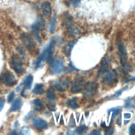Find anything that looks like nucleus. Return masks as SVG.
<instances>
[{
  "label": "nucleus",
  "instance_id": "obj_36",
  "mask_svg": "<svg viewBox=\"0 0 135 135\" xmlns=\"http://www.w3.org/2000/svg\"><path fill=\"white\" fill-rule=\"evenodd\" d=\"M131 117V115L130 113H124V118L125 119H130Z\"/></svg>",
  "mask_w": 135,
  "mask_h": 135
},
{
  "label": "nucleus",
  "instance_id": "obj_5",
  "mask_svg": "<svg viewBox=\"0 0 135 135\" xmlns=\"http://www.w3.org/2000/svg\"><path fill=\"white\" fill-rule=\"evenodd\" d=\"M11 66L17 73H21L24 71L22 62L18 56H14L12 57L11 61Z\"/></svg>",
  "mask_w": 135,
  "mask_h": 135
},
{
  "label": "nucleus",
  "instance_id": "obj_35",
  "mask_svg": "<svg viewBox=\"0 0 135 135\" xmlns=\"http://www.w3.org/2000/svg\"><path fill=\"white\" fill-rule=\"evenodd\" d=\"M69 125L70 126H73L75 125V121H74V119H73V118H72V117H71V118L70 120Z\"/></svg>",
  "mask_w": 135,
  "mask_h": 135
},
{
  "label": "nucleus",
  "instance_id": "obj_24",
  "mask_svg": "<svg viewBox=\"0 0 135 135\" xmlns=\"http://www.w3.org/2000/svg\"><path fill=\"white\" fill-rule=\"evenodd\" d=\"M55 25H56V17H55V15H54L52 17L50 27H49V31L51 33H52L53 32Z\"/></svg>",
  "mask_w": 135,
  "mask_h": 135
},
{
  "label": "nucleus",
  "instance_id": "obj_1",
  "mask_svg": "<svg viewBox=\"0 0 135 135\" xmlns=\"http://www.w3.org/2000/svg\"><path fill=\"white\" fill-rule=\"evenodd\" d=\"M55 45V41L54 39L51 40L47 45L44 48L42 53L37 58L35 62V66L36 68L42 67L44 62L48 61L50 60Z\"/></svg>",
  "mask_w": 135,
  "mask_h": 135
},
{
  "label": "nucleus",
  "instance_id": "obj_28",
  "mask_svg": "<svg viewBox=\"0 0 135 135\" xmlns=\"http://www.w3.org/2000/svg\"><path fill=\"white\" fill-rule=\"evenodd\" d=\"M86 129H87V127L85 126V125L81 126L78 127L77 128H76L75 132L77 133H81L82 132H84Z\"/></svg>",
  "mask_w": 135,
  "mask_h": 135
},
{
  "label": "nucleus",
  "instance_id": "obj_14",
  "mask_svg": "<svg viewBox=\"0 0 135 135\" xmlns=\"http://www.w3.org/2000/svg\"><path fill=\"white\" fill-rule=\"evenodd\" d=\"M22 104H23V102L21 99L17 98L13 101L11 105L10 111L12 112H15V111H18L21 108L22 106Z\"/></svg>",
  "mask_w": 135,
  "mask_h": 135
},
{
  "label": "nucleus",
  "instance_id": "obj_16",
  "mask_svg": "<svg viewBox=\"0 0 135 135\" xmlns=\"http://www.w3.org/2000/svg\"><path fill=\"white\" fill-rule=\"evenodd\" d=\"M33 92L37 95L43 94L44 93V84L42 83L36 84L33 90Z\"/></svg>",
  "mask_w": 135,
  "mask_h": 135
},
{
  "label": "nucleus",
  "instance_id": "obj_32",
  "mask_svg": "<svg viewBox=\"0 0 135 135\" xmlns=\"http://www.w3.org/2000/svg\"><path fill=\"white\" fill-rule=\"evenodd\" d=\"M113 128L112 127H110L106 130L104 134L107 135H109V134H111L113 133Z\"/></svg>",
  "mask_w": 135,
  "mask_h": 135
},
{
  "label": "nucleus",
  "instance_id": "obj_39",
  "mask_svg": "<svg viewBox=\"0 0 135 135\" xmlns=\"http://www.w3.org/2000/svg\"><path fill=\"white\" fill-rule=\"evenodd\" d=\"M117 123L119 125H121V117H119V119H118V121H117Z\"/></svg>",
  "mask_w": 135,
  "mask_h": 135
},
{
  "label": "nucleus",
  "instance_id": "obj_43",
  "mask_svg": "<svg viewBox=\"0 0 135 135\" xmlns=\"http://www.w3.org/2000/svg\"><path fill=\"white\" fill-rule=\"evenodd\" d=\"M134 100H135V97H134Z\"/></svg>",
  "mask_w": 135,
  "mask_h": 135
},
{
  "label": "nucleus",
  "instance_id": "obj_40",
  "mask_svg": "<svg viewBox=\"0 0 135 135\" xmlns=\"http://www.w3.org/2000/svg\"><path fill=\"white\" fill-rule=\"evenodd\" d=\"M100 126H101V127H102V128H104V127H106V124H105V122L104 121H103V122H101V125H100Z\"/></svg>",
  "mask_w": 135,
  "mask_h": 135
},
{
  "label": "nucleus",
  "instance_id": "obj_33",
  "mask_svg": "<svg viewBox=\"0 0 135 135\" xmlns=\"http://www.w3.org/2000/svg\"><path fill=\"white\" fill-rule=\"evenodd\" d=\"M125 107L127 108H130L132 107V103L131 102V101L130 100H128L127 101H126L125 105H124Z\"/></svg>",
  "mask_w": 135,
  "mask_h": 135
},
{
  "label": "nucleus",
  "instance_id": "obj_44",
  "mask_svg": "<svg viewBox=\"0 0 135 135\" xmlns=\"http://www.w3.org/2000/svg\"><path fill=\"white\" fill-rule=\"evenodd\" d=\"M134 134H135V133H134Z\"/></svg>",
  "mask_w": 135,
  "mask_h": 135
},
{
  "label": "nucleus",
  "instance_id": "obj_2",
  "mask_svg": "<svg viewBox=\"0 0 135 135\" xmlns=\"http://www.w3.org/2000/svg\"><path fill=\"white\" fill-rule=\"evenodd\" d=\"M0 80L6 85L8 86L14 85L17 82V80L14 75L9 71L2 73L0 75Z\"/></svg>",
  "mask_w": 135,
  "mask_h": 135
},
{
  "label": "nucleus",
  "instance_id": "obj_12",
  "mask_svg": "<svg viewBox=\"0 0 135 135\" xmlns=\"http://www.w3.org/2000/svg\"><path fill=\"white\" fill-rule=\"evenodd\" d=\"M33 123L34 127L37 129H45L47 125L45 120L38 117H35L33 119Z\"/></svg>",
  "mask_w": 135,
  "mask_h": 135
},
{
  "label": "nucleus",
  "instance_id": "obj_10",
  "mask_svg": "<svg viewBox=\"0 0 135 135\" xmlns=\"http://www.w3.org/2000/svg\"><path fill=\"white\" fill-rule=\"evenodd\" d=\"M116 72L112 69L108 72L103 78V83L105 84H110L113 83L117 79Z\"/></svg>",
  "mask_w": 135,
  "mask_h": 135
},
{
  "label": "nucleus",
  "instance_id": "obj_27",
  "mask_svg": "<svg viewBox=\"0 0 135 135\" xmlns=\"http://www.w3.org/2000/svg\"><path fill=\"white\" fill-rule=\"evenodd\" d=\"M47 106L49 110L55 111L56 110V104L55 102H47Z\"/></svg>",
  "mask_w": 135,
  "mask_h": 135
},
{
  "label": "nucleus",
  "instance_id": "obj_38",
  "mask_svg": "<svg viewBox=\"0 0 135 135\" xmlns=\"http://www.w3.org/2000/svg\"><path fill=\"white\" fill-rule=\"evenodd\" d=\"M135 81V76L134 77H132V78H129V79H128L127 80H126L125 81V82H130V81Z\"/></svg>",
  "mask_w": 135,
  "mask_h": 135
},
{
  "label": "nucleus",
  "instance_id": "obj_30",
  "mask_svg": "<svg viewBox=\"0 0 135 135\" xmlns=\"http://www.w3.org/2000/svg\"><path fill=\"white\" fill-rule=\"evenodd\" d=\"M14 96H15L14 93L13 92H11V93L8 94V97H7V101H8V102H11L13 100V99H14Z\"/></svg>",
  "mask_w": 135,
  "mask_h": 135
},
{
  "label": "nucleus",
  "instance_id": "obj_8",
  "mask_svg": "<svg viewBox=\"0 0 135 135\" xmlns=\"http://www.w3.org/2000/svg\"><path fill=\"white\" fill-rule=\"evenodd\" d=\"M84 81L82 79L78 78L73 82L71 87V91L73 93L80 92L84 89Z\"/></svg>",
  "mask_w": 135,
  "mask_h": 135
},
{
  "label": "nucleus",
  "instance_id": "obj_4",
  "mask_svg": "<svg viewBox=\"0 0 135 135\" xmlns=\"http://www.w3.org/2000/svg\"><path fill=\"white\" fill-rule=\"evenodd\" d=\"M69 81L66 78L60 79L55 81L53 83V88L54 89L59 91L64 92L69 85Z\"/></svg>",
  "mask_w": 135,
  "mask_h": 135
},
{
  "label": "nucleus",
  "instance_id": "obj_21",
  "mask_svg": "<svg viewBox=\"0 0 135 135\" xmlns=\"http://www.w3.org/2000/svg\"><path fill=\"white\" fill-rule=\"evenodd\" d=\"M66 104L69 107L73 109H76L79 107V105L77 103L76 99V98H74L69 99L67 101Z\"/></svg>",
  "mask_w": 135,
  "mask_h": 135
},
{
  "label": "nucleus",
  "instance_id": "obj_7",
  "mask_svg": "<svg viewBox=\"0 0 135 135\" xmlns=\"http://www.w3.org/2000/svg\"><path fill=\"white\" fill-rule=\"evenodd\" d=\"M97 88L98 84L97 83L92 82H88L84 86V91L83 93L84 97L88 98L93 95L95 93Z\"/></svg>",
  "mask_w": 135,
  "mask_h": 135
},
{
  "label": "nucleus",
  "instance_id": "obj_26",
  "mask_svg": "<svg viewBox=\"0 0 135 135\" xmlns=\"http://www.w3.org/2000/svg\"><path fill=\"white\" fill-rule=\"evenodd\" d=\"M127 88H128V86H126L125 87H124V88H122V89H121L118 90L117 91H116V92L113 94L112 97H114V98H117V97H119V96L122 94V93L124 91H125V90H126L127 89Z\"/></svg>",
  "mask_w": 135,
  "mask_h": 135
},
{
  "label": "nucleus",
  "instance_id": "obj_31",
  "mask_svg": "<svg viewBox=\"0 0 135 135\" xmlns=\"http://www.w3.org/2000/svg\"><path fill=\"white\" fill-rule=\"evenodd\" d=\"M129 132L130 134H134L135 133V123H132L129 128Z\"/></svg>",
  "mask_w": 135,
  "mask_h": 135
},
{
  "label": "nucleus",
  "instance_id": "obj_17",
  "mask_svg": "<svg viewBox=\"0 0 135 135\" xmlns=\"http://www.w3.org/2000/svg\"><path fill=\"white\" fill-rule=\"evenodd\" d=\"M33 105L34 110L36 111H40L44 108V105L42 101L39 99H36L34 100L33 101Z\"/></svg>",
  "mask_w": 135,
  "mask_h": 135
},
{
  "label": "nucleus",
  "instance_id": "obj_34",
  "mask_svg": "<svg viewBox=\"0 0 135 135\" xmlns=\"http://www.w3.org/2000/svg\"><path fill=\"white\" fill-rule=\"evenodd\" d=\"M4 106V101L2 98H0V111L3 109Z\"/></svg>",
  "mask_w": 135,
  "mask_h": 135
},
{
  "label": "nucleus",
  "instance_id": "obj_29",
  "mask_svg": "<svg viewBox=\"0 0 135 135\" xmlns=\"http://www.w3.org/2000/svg\"><path fill=\"white\" fill-rule=\"evenodd\" d=\"M81 0H69V2L74 7L78 6L80 3Z\"/></svg>",
  "mask_w": 135,
  "mask_h": 135
},
{
  "label": "nucleus",
  "instance_id": "obj_18",
  "mask_svg": "<svg viewBox=\"0 0 135 135\" xmlns=\"http://www.w3.org/2000/svg\"><path fill=\"white\" fill-rule=\"evenodd\" d=\"M33 80V77L32 75L31 74H28L27 75L24 81V89L25 90H28L30 89V88L31 87L32 82Z\"/></svg>",
  "mask_w": 135,
  "mask_h": 135
},
{
  "label": "nucleus",
  "instance_id": "obj_23",
  "mask_svg": "<svg viewBox=\"0 0 135 135\" xmlns=\"http://www.w3.org/2000/svg\"><path fill=\"white\" fill-rule=\"evenodd\" d=\"M47 102H54L55 99V94L52 89H50L46 93Z\"/></svg>",
  "mask_w": 135,
  "mask_h": 135
},
{
  "label": "nucleus",
  "instance_id": "obj_15",
  "mask_svg": "<svg viewBox=\"0 0 135 135\" xmlns=\"http://www.w3.org/2000/svg\"><path fill=\"white\" fill-rule=\"evenodd\" d=\"M77 40H74L71 41V42H70L64 48L63 50V52L64 53V54L66 56H70L71 51L75 45V44L76 43Z\"/></svg>",
  "mask_w": 135,
  "mask_h": 135
},
{
  "label": "nucleus",
  "instance_id": "obj_19",
  "mask_svg": "<svg viewBox=\"0 0 135 135\" xmlns=\"http://www.w3.org/2000/svg\"><path fill=\"white\" fill-rule=\"evenodd\" d=\"M80 33V30L75 26L69 25L68 28V34L70 37H75Z\"/></svg>",
  "mask_w": 135,
  "mask_h": 135
},
{
  "label": "nucleus",
  "instance_id": "obj_20",
  "mask_svg": "<svg viewBox=\"0 0 135 135\" xmlns=\"http://www.w3.org/2000/svg\"><path fill=\"white\" fill-rule=\"evenodd\" d=\"M110 62V59L109 57H107L104 61H103V63L102 64L99 70L98 71V75H100L101 74H102V73H103L108 68L109 64Z\"/></svg>",
  "mask_w": 135,
  "mask_h": 135
},
{
  "label": "nucleus",
  "instance_id": "obj_9",
  "mask_svg": "<svg viewBox=\"0 0 135 135\" xmlns=\"http://www.w3.org/2000/svg\"><path fill=\"white\" fill-rule=\"evenodd\" d=\"M21 40L24 45L29 50H32L35 47L34 41L31 35L28 33H24L21 36Z\"/></svg>",
  "mask_w": 135,
  "mask_h": 135
},
{
  "label": "nucleus",
  "instance_id": "obj_37",
  "mask_svg": "<svg viewBox=\"0 0 135 135\" xmlns=\"http://www.w3.org/2000/svg\"><path fill=\"white\" fill-rule=\"evenodd\" d=\"M91 134L93 135H99L101 134V132L98 130H94L91 133Z\"/></svg>",
  "mask_w": 135,
  "mask_h": 135
},
{
  "label": "nucleus",
  "instance_id": "obj_41",
  "mask_svg": "<svg viewBox=\"0 0 135 135\" xmlns=\"http://www.w3.org/2000/svg\"><path fill=\"white\" fill-rule=\"evenodd\" d=\"M74 133V132H72L71 131H68L66 133L67 134H73Z\"/></svg>",
  "mask_w": 135,
  "mask_h": 135
},
{
  "label": "nucleus",
  "instance_id": "obj_3",
  "mask_svg": "<svg viewBox=\"0 0 135 135\" xmlns=\"http://www.w3.org/2000/svg\"><path fill=\"white\" fill-rule=\"evenodd\" d=\"M65 69V66L60 60L55 59L53 60L51 64V71L53 74H58L62 73Z\"/></svg>",
  "mask_w": 135,
  "mask_h": 135
},
{
  "label": "nucleus",
  "instance_id": "obj_13",
  "mask_svg": "<svg viewBox=\"0 0 135 135\" xmlns=\"http://www.w3.org/2000/svg\"><path fill=\"white\" fill-rule=\"evenodd\" d=\"M43 15L46 18L50 17L52 13V7L51 4L49 2H44L41 6Z\"/></svg>",
  "mask_w": 135,
  "mask_h": 135
},
{
  "label": "nucleus",
  "instance_id": "obj_6",
  "mask_svg": "<svg viewBox=\"0 0 135 135\" xmlns=\"http://www.w3.org/2000/svg\"><path fill=\"white\" fill-rule=\"evenodd\" d=\"M118 51L120 56V63L121 65L124 66L127 63L128 55L125 45L122 42H120L118 44Z\"/></svg>",
  "mask_w": 135,
  "mask_h": 135
},
{
  "label": "nucleus",
  "instance_id": "obj_11",
  "mask_svg": "<svg viewBox=\"0 0 135 135\" xmlns=\"http://www.w3.org/2000/svg\"><path fill=\"white\" fill-rule=\"evenodd\" d=\"M41 27V23L40 22H37L32 25L31 27V30L32 33L34 34V36L37 40L38 42L41 44L42 40L40 34V30Z\"/></svg>",
  "mask_w": 135,
  "mask_h": 135
},
{
  "label": "nucleus",
  "instance_id": "obj_25",
  "mask_svg": "<svg viewBox=\"0 0 135 135\" xmlns=\"http://www.w3.org/2000/svg\"><path fill=\"white\" fill-rule=\"evenodd\" d=\"M30 133H31L30 129L26 126H25L23 128H22L19 133L20 134H23V135H30Z\"/></svg>",
  "mask_w": 135,
  "mask_h": 135
},
{
  "label": "nucleus",
  "instance_id": "obj_22",
  "mask_svg": "<svg viewBox=\"0 0 135 135\" xmlns=\"http://www.w3.org/2000/svg\"><path fill=\"white\" fill-rule=\"evenodd\" d=\"M121 111V108L120 107H115L110 109L108 110V115H110L112 113V118L113 119Z\"/></svg>",
  "mask_w": 135,
  "mask_h": 135
},
{
  "label": "nucleus",
  "instance_id": "obj_42",
  "mask_svg": "<svg viewBox=\"0 0 135 135\" xmlns=\"http://www.w3.org/2000/svg\"><path fill=\"white\" fill-rule=\"evenodd\" d=\"M129 122V120H127V121H124V124H127L128 122Z\"/></svg>",
  "mask_w": 135,
  "mask_h": 135
}]
</instances>
